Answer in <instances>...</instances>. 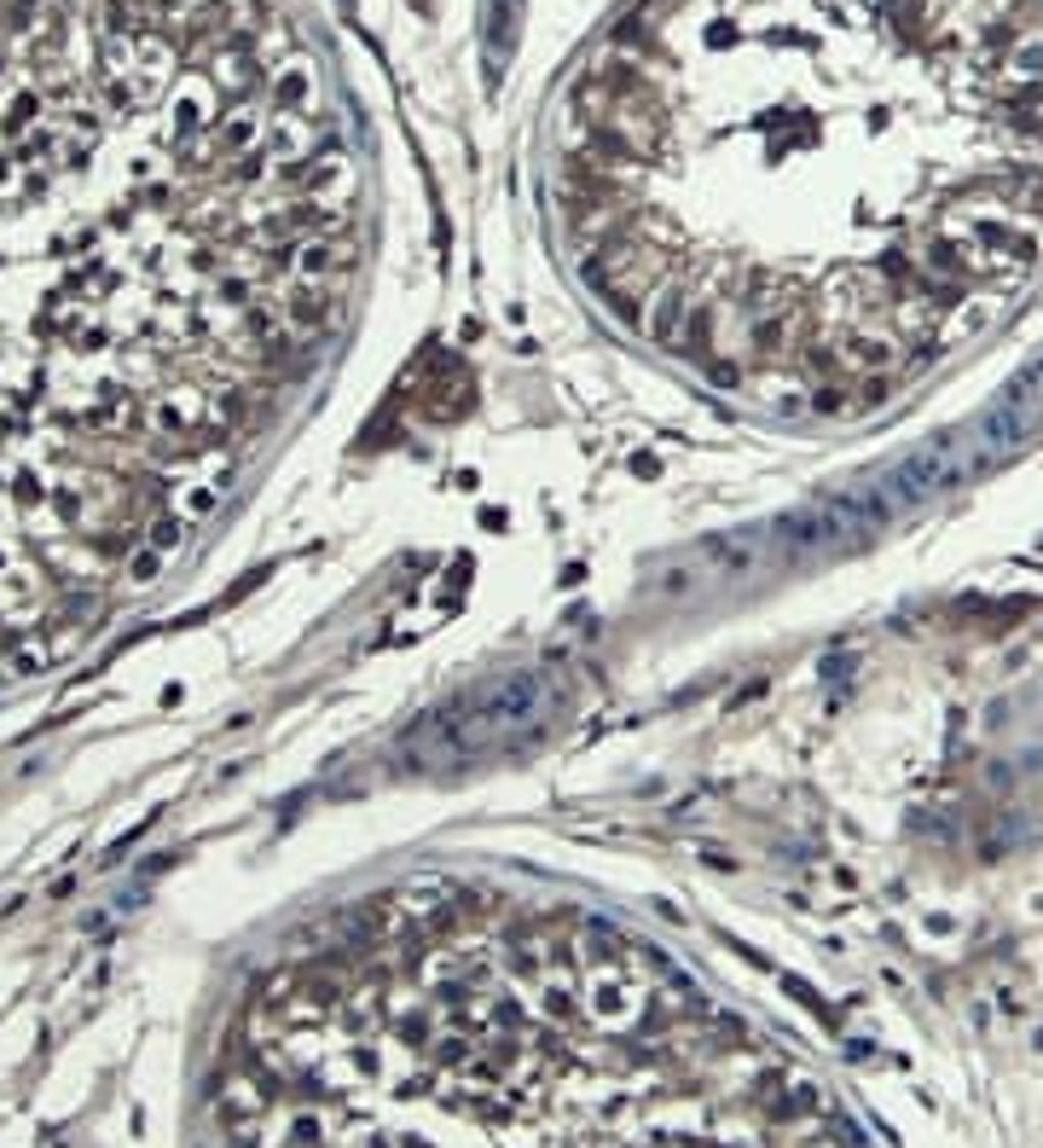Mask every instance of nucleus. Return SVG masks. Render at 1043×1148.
Listing matches in <instances>:
<instances>
[{
  "label": "nucleus",
  "mask_w": 1043,
  "mask_h": 1148,
  "mask_svg": "<svg viewBox=\"0 0 1043 1148\" xmlns=\"http://www.w3.org/2000/svg\"><path fill=\"white\" fill-rule=\"evenodd\" d=\"M221 1148H864L650 945L505 893H412L290 963Z\"/></svg>",
  "instance_id": "2"
},
{
  "label": "nucleus",
  "mask_w": 1043,
  "mask_h": 1148,
  "mask_svg": "<svg viewBox=\"0 0 1043 1148\" xmlns=\"http://www.w3.org/2000/svg\"><path fill=\"white\" fill-rule=\"evenodd\" d=\"M580 279L713 389L847 413L1043 256L1032 0H638L557 134Z\"/></svg>",
  "instance_id": "1"
}]
</instances>
